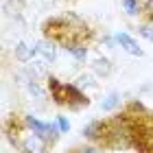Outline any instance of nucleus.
<instances>
[{"label":"nucleus","mask_w":153,"mask_h":153,"mask_svg":"<svg viewBox=\"0 0 153 153\" xmlns=\"http://www.w3.org/2000/svg\"><path fill=\"white\" fill-rule=\"evenodd\" d=\"M142 2V18L147 22H153V0H140Z\"/></svg>","instance_id":"f8f14e48"},{"label":"nucleus","mask_w":153,"mask_h":153,"mask_svg":"<svg viewBox=\"0 0 153 153\" xmlns=\"http://www.w3.org/2000/svg\"><path fill=\"white\" fill-rule=\"evenodd\" d=\"M105 136H107V123L103 120H92L90 125L83 127V138H88L92 142H103Z\"/></svg>","instance_id":"39448f33"},{"label":"nucleus","mask_w":153,"mask_h":153,"mask_svg":"<svg viewBox=\"0 0 153 153\" xmlns=\"http://www.w3.org/2000/svg\"><path fill=\"white\" fill-rule=\"evenodd\" d=\"M24 125H26L31 131H35L37 136H42L44 140H48L51 144H55V142L59 140V136H61V129H59L57 120H55V123H46V120L35 118L33 114H26V116H24Z\"/></svg>","instance_id":"f257e3e1"},{"label":"nucleus","mask_w":153,"mask_h":153,"mask_svg":"<svg viewBox=\"0 0 153 153\" xmlns=\"http://www.w3.org/2000/svg\"><path fill=\"white\" fill-rule=\"evenodd\" d=\"M92 68H94V72L99 76H109V72H112V61L105 59V57H99L92 64Z\"/></svg>","instance_id":"9b49d317"},{"label":"nucleus","mask_w":153,"mask_h":153,"mask_svg":"<svg viewBox=\"0 0 153 153\" xmlns=\"http://www.w3.org/2000/svg\"><path fill=\"white\" fill-rule=\"evenodd\" d=\"M66 92H68V107L72 109H79V107H85L90 105V99L83 90L76 85V83H66Z\"/></svg>","instance_id":"7ed1b4c3"},{"label":"nucleus","mask_w":153,"mask_h":153,"mask_svg":"<svg viewBox=\"0 0 153 153\" xmlns=\"http://www.w3.org/2000/svg\"><path fill=\"white\" fill-rule=\"evenodd\" d=\"M48 140H44L42 136H37L35 131H31L29 127H26L22 140L18 142V149L20 153H48Z\"/></svg>","instance_id":"f03ea898"},{"label":"nucleus","mask_w":153,"mask_h":153,"mask_svg":"<svg viewBox=\"0 0 153 153\" xmlns=\"http://www.w3.org/2000/svg\"><path fill=\"white\" fill-rule=\"evenodd\" d=\"M76 153H99V151L92 149V147H85V149H81V151H76Z\"/></svg>","instance_id":"dca6fc26"},{"label":"nucleus","mask_w":153,"mask_h":153,"mask_svg":"<svg viewBox=\"0 0 153 153\" xmlns=\"http://www.w3.org/2000/svg\"><path fill=\"white\" fill-rule=\"evenodd\" d=\"M48 90H51V99L57 103V105H68V92H66V83H61L57 76L48 74Z\"/></svg>","instance_id":"20e7f679"},{"label":"nucleus","mask_w":153,"mask_h":153,"mask_svg":"<svg viewBox=\"0 0 153 153\" xmlns=\"http://www.w3.org/2000/svg\"><path fill=\"white\" fill-rule=\"evenodd\" d=\"M57 125H59L61 134H68V131H70V120H68L66 116H57Z\"/></svg>","instance_id":"4468645a"},{"label":"nucleus","mask_w":153,"mask_h":153,"mask_svg":"<svg viewBox=\"0 0 153 153\" xmlns=\"http://www.w3.org/2000/svg\"><path fill=\"white\" fill-rule=\"evenodd\" d=\"M120 4H123V9L127 11V16H131V18L142 16V2L140 0H120Z\"/></svg>","instance_id":"9d476101"},{"label":"nucleus","mask_w":153,"mask_h":153,"mask_svg":"<svg viewBox=\"0 0 153 153\" xmlns=\"http://www.w3.org/2000/svg\"><path fill=\"white\" fill-rule=\"evenodd\" d=\"M118 107H120V92L112 90V92H107L105 96H103V101H101V109L103 112H116Z\"/></svg>","instance_id":"1a4fd4ad"},{"label":"nucleus","mask_w":153,"mask_h":153,"mask_svg":"<svg viewBox=\"0 0 153 153\" xmlns=\"http://www.w3.org/2000/svg\"><path fill=\"white\" fill-rule=\"evenodd\" d=\"M114 37H116V42H118V46H120L123 51H127L129 55H134V57H142V55H144V51L138 46V42L131 37L127 31H118Z\"/></svg>","instance_id":"423d86ee"},{"label":"nucleus","mask_w":153,"mask_h":153,"mask_svg":"<svg viewBox=\"0 0 153 153\" xmlns=\"http://www.w3.org/2000/svg\"><path fill=\"white\" fill-rule=\"evenodd\" d=\"M138 33L144 37V39H149V42H153V29L151 26H147V24H142L140 29H138Z\"/></svg>","instance_id":"2eb2a0df"},{"label":"nucleus","mask_w":153,"mask_h":153,"mask_svg":"<svg viewBox=\"0 0 153 153\" xmlns=\"http://www.w3.org/2000/svg\"><path fill=\"white\" fill-rule=\"evenodd\" d=\"M35 48H37V57L44 61V64H48V66H51L53 61H55V57H57V48H55V42L53 39L37 42Z\"/></svg>","instance_id":"0eeeda50"},{"label":"nucleus","mask_w":153,"mask_h":153,"mask_svg":"<svg viewBox=\"0 0 153 153\" xmlns=\"http://www.w3.org/2000/svg\"><path fill=\"white\" fill-rule=\"evenodd\" d=\"M61 48H64L68 55H72L76 61H85V59H88V55H90L88 46H85V42H74V44H66V46H61Z\"/></svg>","instance_id":"6e6552de"},{"label":"nucleus","mask_w":153,"mask_h":153,"mask_svg":"<svg viewBox=\"0 0 153 153\" xmlns=\"http://www.w3.org/2000/svg\"><path fill=\"white\" fill-rule=\"evenodd\" d=\"M76 85L79 88H96V81L92 74H81L79 79H76Z\"/></svg>","instance_id":"ddd939ff"}]
</instances>
